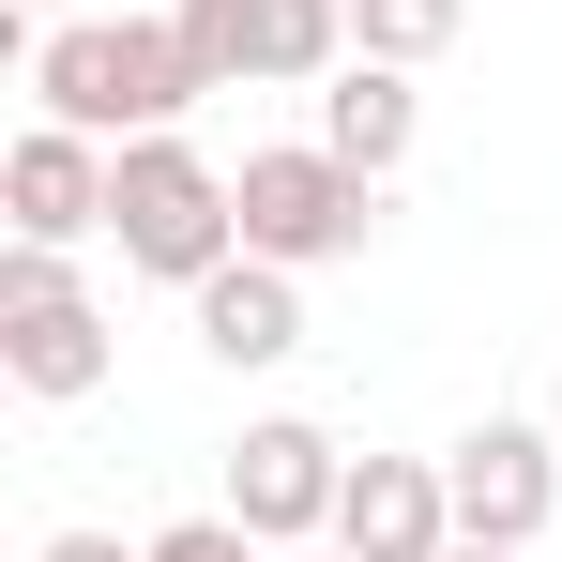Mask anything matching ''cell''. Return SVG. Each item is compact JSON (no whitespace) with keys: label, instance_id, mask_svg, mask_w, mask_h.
<instances>
[{"label":"cell","instance_id":"1","mask_svg":"<svg viewBox=\"0 0 562 562\" xmlns=\"http://www.w3.org/2000/svg\"><path fill=\"white\" fill-rule=\"evenodd\" d=\"M198 106V61L168 15H46V46H31V122H77V137H168Z\"/></svg>","mask_w":562,"mask_h":562},{"label":"cell","instance_id":"2","mask_svg":"<svg viewBox=\"0 0 562 562\" xmlns=\"http://www.w3.org/2000/svg\"><path fill=\"white\" fill-rule=\"evenodd\" d=\"M106 244H122V274L198 289V274L244 259V198H228V168L198 153L183 122H168V137H122V168H106Z\"/></svg>","mask_w":562,"mask_h":562},{"label":"cell","instance_id":"3","mask_svg":"<svg viewBox=\"0 0 562 562\" xmlns=\"http://www.w3.org/2000/svg\"><path fill=\"white\" fill-rule=\"evenodd\" d=\"M228 198H244V259H289V274H319V259H366V228H380V183L335 153V137L244 153V168H228Z\"/></svg>","mask_w":562,"mask_h":562},{"label":"cell","instance_id":"4","mask_svg":"<svg viewBox=\"0 0 562 562\" xmlns=\"http://www.w3.org/2000/svg\"><path fill=\"white\" fill-rule=\"evenodd\" d=\"M0 380L15 395H106V304L77 289V244H0Z\"/></svg>","mask_w":562,"mask_h":562},{"label":"cell","instance_id":"5","mask_svg":"<svg viewBox=\"0 0 562 562\" xmlns=\"http://www.w3.org/2000/svg\"><path fill=\"white\" fill-rule=\"evenodd\" d=\"M335 486H350V457H335L304 411H259V426L228 441V517H244L259 548H319V532H335Z\"/></svg>","mask_w":562,"mask_h":562},{"label":"cell","instance_id":"6","mask_svg":"<svg viewBox=\"0 0 562 562\" xmlns=\"http://www.w3.org/2000/svg\"><path fill=\"white\" fill-rule=\"evenodd\" d=\"M441 471H457V532H486V548H532V532L562 517V457H548L532 411H486Z\"/></svg>","mask_w":562,"mask_h":562},{"label":"cell","instance_id":"7","mask_svg":"<svg viewBox=\"0 0 562 562\" xmlns=\"http://www.w3.org/2000/svg\"><path fill=\"white\" fill-rule=\"evenodd\" d=\"M335 548H350V562H441V548H457V471H441V457H350Z\"/></svg>","mask_w":562,"mask_h":562},{"label":"cell","instance_id":"8","mask_svg":"<svg viewBox=\"0 0 562 562\" xmlns=\"http://www.w3.org/2000/svg\"><path fill=\"white\" fill-rule=\"evenodd\" d=\"M106 137L77 122H31L15 153H0V213H15V244H106Z\"/></svg>","mask_w":562,"mask_h":562},{"label":"cell","instance_id":"9","mask_svg":"<svg viewBox=\"0 0 562 562\" xmlns=\"http://www.w3.org/2000/svg\"><path fill=\"white\" fill-rule=\"evenodd\" d=\"M183 304H198V350H213V366H289V350H304V274H289V259H228V274H198Z\"/></svg>","mask_w":562,"mask_h":562},{"label":"cell","instance_id":"10","mask_svg":"<svg viewBox=\"0 0 562 562\" xmlns=\"http://www.w3.org/2000/svg\"><path fill=\"white\" fill-rule=\"evenodd\" d=\"M319 137H335L366 183H395V168H411V137H426V92H411V61H366V46H350V61L319 77Z\"/></svg>","mask_w":562,"mask_h":562},{"label":"cell","instance_id":"11","mask_svg":"<svg viewBox=\"0 0 562 562\" xmlns=\"http://www.w3.org/2000/svg\"><path fill=\"white\" fill-rule=\"evenodd\" d=\"M168 31H183L198 92H244V77H274V15H259V0H168Z\"/></svg>","mask_w":562,"mask_h":562},{"label":"cell","instance_id":"12","mask_svg":"<svg viewBox=\"0 0 562 562\" xmlns=\"http://www.w3.org/2000/svg\"><path fill=\"white\" fill-rule=\"evenodd\" d=\"M259 15H274V77L259 92H304V77L350 61V0H259Z\"/></svg>","mask_w":562,"mask_h":562},{"label":"cell","instance_id":"13","mask_svg":"<svg viewBox=\"0 0 562 562\" xmlns=\"http://www.w3.org/2000/svg\"><path fill=\"white\" fill-rule=\"evenodd\" d=\"M457 15L471 0H350V46H366V61H441Z\"/></svg>","mask_w":562,"mask_h":562},{"label":"cell","instance_id":"14","mask_svg":"<svg viewBox=\"0 0 562 562\" xmlns=\"http://www.w3.org/2000/svg\"><path fill=\"white\" fill-rule=\"evenodd\" d=\"M153 562H274V548H259V532L213 502V517H168V532H153Z\"/></svg>","mask_w":562,"mask_h":562},{"label":"cell","instance_id":"15","mask_svg":"<svg viewBox=\"0 0 562 562\" xmlns=\"http://www.w3.org/2000/svg\"><path fill=\"white\" fill-rule=\"evenodd\" d=\"M31 562H153V548H122V532H46Z\"/></svg>","mask_w":562,"mask_h":562},{"label":"cell","instance_id":"16","mask_svg":"<svg viewBox=\"0 0 562 562\" xmlns=\"http://www.w3.org/2000/svg\"><path fill=\"white\" fill-rule=\"evenodd\" d=\"M441 562H532V548H486V532H457V548H441Z\"/></svg>","mask_w":562,"mask_h":562},{"label":"cell","instance_id":"17","mask_svg":"<svg viewBox=\"0 0 562 562\" xmlns=\"http://www.w3.org/2000/svg\"><path fill=\"white\" fill-rule=\"evenodd\" d=\"M274 562H350V548H335V532H319V548H274Z\"/></svg>","mask_w":562,"mask_h":562},{"label":"cell","instance_id":"18","mask_svg":"<svg viewBox=\"0 0 562 562\" xmlns=\"http://www.w3.org/2000/svg\"><path fill=\"white\" fill-rule=\"evenodd\" d=\"M31 15H77V0H31Z\"/></svg>","mask_w":562,"mask_h":562}]
</instances>
